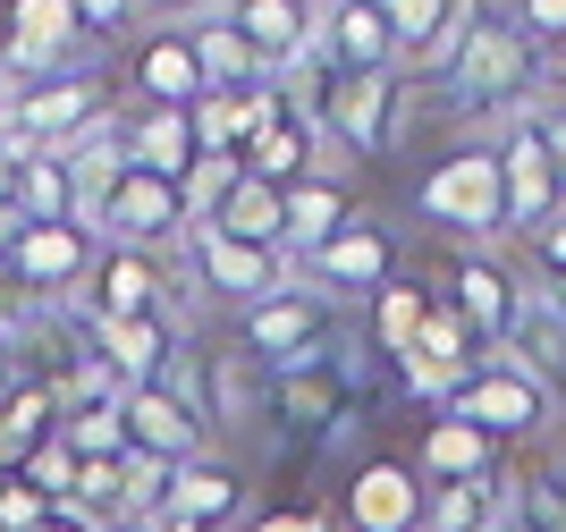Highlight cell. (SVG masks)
<instances>
[{
	"instance_id": "cell-1",
	"label": "cell",
	"mask_w": 566,
	"mask_h": 532,
	"mask_svg": "<svg viewBox=\"0 0 566 532\" xmlns=\"http://www.w3.org/2000/svg\"><path fill=\"white\" fill-rule=\"evenodd\" d=\"M440 102H449L457 118L473 111H542V51L516 34V18H482L465 34V51H457L449 69H440Z\"/></svg>"
},
{
	"instance_id": "cell-2",
	"label": "cell",
	"mask_w": 566,
	"mask_h": 532,
	"mask_svg": "<svg viewBox=\"0 0 566 532\" xmlns=\"http://www.w3.org/2000/svg\"><path fill=\"white\" fill-rule=\"evenodd\" d=\"M415 220H431L457 246L491 254L507 237V186H499V144H449L440 161L415 178Z\"/></svg>"
},
{
	"instance_id": "cell-3",
	"label": "cell",
	"mask_w": 566,
	"mask_h": 532,
	"mask_svg": "<svg viewBox=\"0 0 566 532\" xmlns=\"http://www.w3.org/2000/svg\"><path fill=\"white\" fill-rule=\"evenodd\" d=\"M102 118H118V93H111V69L85 60V69H69V76H43V85L9 93L0 144H9V153H69V144L94 136Z\"/></svg>"
},
{
	"instance_id": "cell-4",
	"label": "cell",
	"mask_w": 566,
	"mask_h": 532,
	"mask_svg": "<svg viewBox=\"0 0 566 532\" xmlns=\"http://www.w3.org/2000/svg\"><path fill=\"white\" fill-rule=\"evenodd\" d=\"M440 415L473 423L491 448H507V440H549V423H558V380H542V372L516 364V355H482V364L449 389V406H440Z\"/></svg>"
},
{
	"instance_id": "cell-5",
	"label": "cell",
	"mask_w": 566,
	"mask_h": 532,
	"mask_svg": "<svg viewBox=\"0 0 566 532\" xmlns=\"http://www.w3.org/2000/svg\"><path fill=\"white\" fill-rule=\"evenodd\" d=\"M237 355L262 372V380H280L296 364H322L338 355V304L305 279H287L280 296H262L254 313H237Z\"/></svg>"
},
{
	"instance_id": "cell-6",
	"label": "cell",
	"mask_w": 566,
	"mask_h": 532,
	"mask_svg": "<svg viewBox=\"0 0 566 532\" xmlns=\"http://www.w3.org/2000/svg\"><path fill=\"white\" fill-rule=\"evenodd\" d=\"M118 423H127V448L136 457H161V465H187V457H212V415H203V364H178L144 389H118Z\"/></svg>"
},
{
	"instance_id": "cell-7",
	"label": "cell",
	"mask_w": 566,
	"mask_h": 532,
	"mask_svg": "<svg viewBox=\"0 0 566 532\" xmlns=\"http://www.w3.org/2000/svg\"><path fill=\"white\" fill-rule=\"evenodd\" d=\"M85 60H102V43L76 25L69 0H0V76H9V93L69 76Z\"/></svg>"
},
{
	"instance_id": "cell-8",
	"label": "cell",
	"mask_w": 566,
	"mask_h": 532,
	"mask_svg": "<svg viewBox=\"0 0 566 532\" xmlns=\"http://www.w3.org/2000/svg\"><path fill=\"white\" fill-rule=\"evenodd\" d=\"M102 237L76 229V220H18L9 246H0V288H18L25 304H69L94 271Z\"/></svg>"
},
{
	"instance_id": "cell-9",
	"label": "cell",
	"mask_w": 566,
	"mask_h": 532,
	"mask_svg": "<svg viewBox=\"0 0 566 532\" xmlns=\"http://www.w3.org/2000/svg\"><path fill=\"white\" fill-rule=\"evenodd\" d=\"M313 153H322V118L296 102L287 85H254L245 93V144H237V161H245V178H262V186H296V178H313Z\"/></svg>"
},
{
	"instance_id": "cell-10",
	"label": "cell",
	"mask_w": 566,
	"mask_h": 532,
	"mask_svg": "<svg viewBox=\"0 0 566 532\" xmlns=\"http://www.w3.org/2000/svg\"><path fill=\"white\" fill-rule=\"evenodd\" d=\"M440 304H449L457 322L473 330V347H482V355H499L507 338H516L524 279H516V262L482 254V246H457V262H449V288H440Z\"/></svg>"
},
{
	"instance_id": "cell-11",
	"label": "cell",
	"mask_w": 566,
	"mask_h": 532,
	"mask_svg": "<svg viewBox=\"0 0 566 532\" xmlns=\"http://www.w3.org/2000/svg\"><path fill=\"white\" fill-rule=\"evenodd\" d=\"M94 237L102 246H127V254H169L187 246V204L169 178H144V169H118V186L102 195L94 211Z\"/></svg>"
},
{
	"instance_id": "cell-12",
	"label": "cell",
	"mask_w": 566,
	"mask_h": 532,
	"mask_svg": "<svg viewBox=\"0 0 566 532\" xmlns=\"http://www.w3.org/2000/svg\"><path fill=\"white\" fill-rule=\"evenodd\" d=\"M431 482L415 473V457H364L338 482V532H423Z\"/></svg>"
},
{
	"instance_id": "cell-13",
	"label": "cell",
	"mask_w": 566,
	"mask_h": 532,
	"mask_svg": "<svg viewBox=\"0 0 566 532\" xmlns=\"http://www.w3.org/2000/svg\"><path fill=\"white\" fill-rule=\"evenodd\" d=\"M296 279H305V288H322L331 304H373L380 288L398 279V237L380 229L373 211H355V220H347V229H338Z\"/></svg>"
},
{
	"instance_id": "cell-14",
	"label": "cell",
	"mask_w": 566,
	"mask_h": 532,
	"mask_svg": "<svg viewBox=\"0 0 566 532\" xmlns=\"http://www.w3.org/2000/svg\"><path fill=\"white\" fill-rule=\"evenodd\" d=\"M127 102L136 111H195L203 102V69H195V43H187V25H136L127 34Z\"/></svg>"
},
{
	"instance_id": "cell-15",
	"label": "cell",
	"mask_w": 566,
	"mask_h": 532,
	"mask_svg": "<svg viewBox=\"0 0 566 532\" xmlns=\"http://www.w3.org/2000/svg\"><path fill=\"white\" fill-rule=\"evenodd\" d=\"M398 93H406V76H331V85L313 93V118H322V136L338 153L373 161L380 144H389V127H398Z\"/></svg>"
},
{
	"instance_id": "cell-16",
	"label": "cell",
	"mask_w": 566,
	"mask_h": 532,
	"mask_svg": "<svg viewBox=\"0 0 566 532\" xmlns=\"http://www.w3.org/2000/svg\"><path fill=\"white\" fill-rule=\"evenodd\" d=\"M499 186H507V237H533L558 204V161H549V136H542V111L507 118L499 136Z\"/></svg>"
},
{
	"instance_id": "cell-17",
	"label": "cell",
	"mask_w": 566,
	"mask_h": 532,
	"mask_svg": "<svg viewBox=\"0 0 566 532\" xmlns=\"http://www.w3.org/2000/svg\"><path fill=\"white\" fill-rule=\"evenodd\" d=\"M187 262H195V288H212L220 304H237V313H254L262 296H280L287 279V254H262V246H237V237L220 229H187Z\"/></svg>"
},
{
	"instance_id": "cell-18",
	"label": "cell",
	"mask_w": 566,
	"mask_h": 532,
	"mask_svg": "<svg viewBox=\"0 0 566 532\" xmlns=\"http://www.w3.org/2000/svg\"><path fill=\"white\" fill-rule=\"evenodd\" d=\"M169 262L161 254H127V246H102L94 271H85V322H144V313H169Z\"/></svg>"
},
{
	"instance_id": "cell-19",
	"label": "cell",
	"mask_w": 566,
	"mask_h": 532,
	"mask_svg": "<svg viewBox=\"0 0 566 532\" xmlns=\"http://www.w3.org/2000/svg\"><path fill=\"white\" fill-rule=\"evenodd\" d=\"M271 415H280L287 431H313V440L347 431V423H355V372H347V355H322V364L280 372V380H271Z\"/></svg>"
},
{
	"instance_id": "cell-20",
	"label": "cell",
	"mask_w": 566,
	"mask_h": 532,
	"mask_svg": "<svg viewBox=\"0 0 566 532\" xmlns=\"http://www.w3.org/2000/svg\"><path fill=\"white\" fill-rule=\"evenodd\" d=\"M380 9H389V34H398V69H431V76L449 69L465 51V34L491 18L482 0H380Z\"/></svg>"
},
{
	"instance_id": "cell-21",
	"label": "cell",
	"mask_w": 566,
	"mask_h": 532,
	"mask_svg": "<svg viewBox=\"0 0 566 532\" xmlns=\"http://www.w3.org/2000/svg\"><path fill=\"white\" fill-rule=\"evenodd\" d=\"M161 515H187V524H203V532H229V524H245L254 515V482H245V465L237 457H187L178 473H169V508Z\"/></svg>"
},
{
	"instance_id": "cell-22",
	"label": "cell",
	"mask_w": 566,
	"mask_h": 532,
	"mask_svg": "<svg viewBox=\"0 0 566 532\" xmlns=\"http://www.w3.org/2000/svg\"><path fill=\"white\" fill-rule=\"evenodd\" d=\"M322 60H331V76H406L380 0H331L322 9Z\"/></svg>"
},
{
	"instance_id": "cell-23",
	"label": "cell",
	"mask_w": 566,
	"mask_h": 532,
	"mask_svg": "<svg viewBox=\"0 0 566 532\" xmlns=\"http://www.w3.org/2000/svg\"><path fill=\"white\" fill-rule=\"evenodd\" d=\"M473 364H482V347H473V330L457 322L449 304H431V322L415 330V347L398 355V380H406V397H423V406H449V389L465 380Z\"/></svg>"
},
{
	"instance_id": "cell-24",
	"label": "cell",
	"mask_w": 566,
	"mask_h": 532,
	"mask_svg": "<svg viewBox=\"0 0 566 532\" xmlns=\"http://www.w3.org/2000/svg\"><path fill=\"white\" fill-rule=\"evenodd\" d=\"M85 330H94V355L111 364L118 389H144V380H161V372L187 355L178 313H144V322H85Z\"/></svg>"
},
{
	"instance_id": "cell-25",
	"label": "cell",
	"mask_w": 566,
	"mask_h": 532,
	"mask_svg": "<svg viewBox=\"0 0 566 532\" xmlns=\"http://www.w3.org/2000/svg\"><path fill=\"white\" fill-rule=\"evenodd\" d=\"M287 204V229H280V254H287V271H305L322 246H331L338 229L355 220V195H347V178H331V169H313V178H296L280 195Z\"/></svg>"
},
{
	"instance_id": "cell-26",
	"label": "cell",
	"mask_w": 566,
	"mask_h": 532,
	"mask_svg": "<svg viewBox=\"0 0 566 532\" xmlns=\"http://www.w3.org/2000/svg\"><path fill=\"white\" fill-rule=\"evenodd\" d=\"M118 161L144 169V178L187 186V169H195V127H187V111H136V102H118Z\"/></svg>"
},
{
	"instance_id": "cell-27",
	"label": "cell",
	"mask_w": 566,
	"mask_h": 532,
	"mask_svg": "<svg viewBox=\"0 0 566 532\" xmlns=\"http://www.w3.org/2000/svg\"><path fill=\"white\" fill-rule=\"evenodd\" d=\"M187 43H195V69H203V93H254V85H280V76L262 69V51L237 34L220 9L187 18Z\"/></svg>"
},
{
	"instance_id": "cell-28",
	"label": "cell",
	"mask_w": 566,
	"mask_h": 532,
	"mask_svg": "<svg viewBox=\"0 0 566 532\" xmlns=\"http://www.w3.org/2000/svg\"><path fill=\"white\" fill-rule=\"evenodd\" d=\"M415 473H423L431 490H449V482H482V473H499V448L482 440L473 423L431 415V423H423V448H415Z\"/></svg>"
},
{
	"instance_id": "cell-29",
	"label": "cell",
	"mask_w": 566,
	"mask_h": 532,
	"mask_svg": "<svg viewBox=\"0 0 566 532\" xmlns=\"http://www.w3.org/2000/svg\"><path fill=\"white\" fill-rule=\"evenodd\" d=\"M507 499H516V473H507V465L482 473V482H449V490H431L423 532H491L499 515H507Z\"/></svg>"
},
{
	"instance_id": "cell-30",
	"label": "cell",
	"mask_w": 566,
	"mask_h": 532,
	"mask_svg": "<svg viewBox=\"0 0 566 532\" xmlns=\"http://www.w3.org/2000/svg\"><path fill=\"white\" fill-rule=\"evenodd\" d=\"M499 355H516V364H533L542 380H558L566 372V313L549 304V288L542 279H524V304H516V338Z\"/></svg>"
},
{
	"instance_id": "cell-31",
	"label": "cell",
	"mask_w": 566,
	"mask_h": 532,
	"mask_svg": "<svg viewBox=\"0 0 566 532\" xmlns=\"http://www.w3.org/2000/svg\"><path fill=\"white\" fill-rule=\"evenodd\" d=\"M431 304H440V288H423V279H389L373 296V347L389 355V364L415 347V330L431 322Z\"/></svg>"
},
{
	"instance_id": "cell-32",
	"label": "cell",
	"mask_w": 566,
	"mask_h": 532,
	"mask_svg": "<svg viewBox=\"0 0 566 532\" xmlns=\"http://www.w3.org/2000/svg\"><path fill=\"white\" fill-rule=\"evenodd\" d=\"M220 237H237V246H262V254H280V229H287V204H280V186H262V178H245L220 204V220H212Z\"/></svg>"
},
{
	"instance_id": "cell-33",
	"label": "cell",
	"mask_w": 566,
	"mask_h": 532,
	"mask_svg": "<svg viewBox=\"0 0 566 532\" xmlns=\"http://www.w3.org/2000/svg\"><path fill=\"white\" fill-rule=\"evenodd\" d=\"M18 220H76V178L60 153H25L18 169ZM85 229V220H76Z\"/></svg>"
},
{
	"instance_id": "cell-34",
	"label": "cell",
	"mask_w": 566,
	"mask_h": 532,
	"mask_svg": "<svg viewBox=\"0 0 566 532\" xmlns=\"http://www.w3.org/2000/svg\"><path fill=\"white\" fill-rule=\"evenodd\" d=\"M60 448H69L76 465H118V457H127V423H118V397L60 415Z\"/></svg>"
},
{
	"instance_id": "cell-35",
	"label": "cell",
	"mask_w": 566,
	"mask_h": 532,
	"mask_svg": "<svg viewBox=\"0 0 566 532\" xmlns=\"http://www.w3.org/2000/svg\"><path fill=\"white\" fill-rule=\"evenodd\" d=\"M237 186H245V161H237V153H195L187 186H178V204H187V229H212L220 204H229Z\"/></svg>"
},
{
	"instance_id": "cell-36",
	"label": "cell",
	"mask_w": 566,
	"mask_h": 532,
	"mask_svg": "<svg viewBox=\"0 0 566 532\" xmlns=\"http://www.w3.org/2000/svg\"><path fill=\"white\" fill-rule=\"evenodd\" d=\"M187 127H195V153H237L245 144V93H203Z\"/></svg>"
},
{
	"instance_id": "cell-37",
	"label": "cell",
	"mask_w": 566,
	"mask_h": 532,
	"mask_svg": "<svg viewBox=\"0 0 566 532\" xmlns=\"http://www.w3.org/2000/svg\"><path fill=\"white\" fill-rule=\"evenodd\" d=\"M18 482L34 490V499H51V508H69V490H76V457L60 448V431H51L43 448H25V457H18Z\"/></svg>"
},
{
	"instance_id": "cell-38",
	"label": "cell",
	"mask_w": 566,
	"mask_h": 532,
	"mask_svg": "<svg viewBox=\"0 0 566 532\" xmlns=\"http://www.w3.org/2000/svg\"><path fill=\"white\" fill-rule=\"evenodd\" d=\"M516 34L542 51V60L566 51V0H516Z\"/></svg>"
},
{
	"instance_id": "cell-39",
	"label": "cell",
	"mask_w": 566,
	"mask_h": 532,
	"mask_svg": "<svg viewBox=\"0 0 566 532\" xmlns=\"http://www.w3.org/2000/svg\"><path fill=\"white\" fill-rule=\"evenodd\" d=\"M76 9V25H85V34H94V43H127V34H136V0H69Z\"/></svg>"
},
{
	"instance_id": "cell-40",
	"label": "cell",
	"mask_w": 566,
	"mask_h": 532,
	"mask_svg": "<svg viewBox=\"0 0 566 532\" xmlns=\"http://www.w3.org/2000/svg\"><path fill=\"white\" fill-rule=\"evenodd\" d=\"M516 246H524V271L533 279H566V211H549L542 229L516 237Z\"/></svg>"
},
{
	"instance_id": "cell-41",
	"label": "cell",
	"mask_w": 566,
	"mask_h": 532,
	"mask_svg": "<svg viewBox=\"0 0 566 532\" xmlns=\"http://www.w3.org/2000/svg\"><path fill=\"white\" fill-rule=\"evenodd\" d=\"M491 532H566V515L542 499V482H516V499H507V515Z\"/></svg>"
},
{
	"instance_id": "cell-42",
	"label": "cell",
	"mask_w": 566,
	"mask_h": 532,
	"mask_svg": "<svg viewBox=\"0 0 566 532\" xmlns=\"http://www.w3.org/2000/svg\"><path fill=\"white\" fill-rule=\"evenodd\" d=\"M51 524V499H34V490L9 473V490H0V532H43Z\"/></svg>"
},
{
	"instance_id": "cell-43",
	"label": "cell",
	"mask_w": 566,
	"mask_h": 532,
	"mask_svg": "<svg viewBox=\"0 0 566 532\" xmlns=\"http://www.w3.org/2000/svg\"><path fill=\"white\" fill-rule=\"evenodd\" d=\"M237 532H331V515H322V508H262V515H245Z\"/></svg>"
},
{
	"instance_id": "cell-44",
	"label": "cell",
	"mask_w": 566,
	"mask_h": 532,
	"mask_svg": "<svg viewBox=\"0 0 566 532\" xmlns=\"http://www.w3.org/2000/svg\"><path fill=\"white\" fill-rule=\"evenodd\" d=\"M203 9H220V0H136L144 25H153V18H161V25H187V18H203Z\"/></svg>"
},
{
	"instance_id": "cell-45",
	"label": "cell",
	"mask_w": 566,
	"mask_h": 532,
	"mask_svg": "<svg viewBox=\"0 0 566 532\" xmlns=\"http://www.w3.org/2000/svg\"><path fill=\"white\" fill-rule=\"evenodd\" d=\"M542 136H549V161H558V204H566V102L542 111Z\"/></svg>"
},
{
	"instance_id": "cell-46",
	"label": "cell",
	"mask_w": 566,
	"mask_h": 532,
	"mask_svg": "<svg viewBox=\"0 0 566 532\" xmlns=\"http://www.w3.org/2000/svg\"><path fill=\"white\" fill-rule=\"evenodd\" d=\"M43 532H102V524H94V515H76V508H51Z\"/></svg>"
},
{
	"instance_id": "cell-47",
	"label": "cell",
	"mask_w": 566,
	"mask_h": 532,
	"mask_svg": "<svg viewBox=\"0 0 566 532\" xmlns=\"http://www.w3.org/2000/svg\"><path fill=\"white\" fill-rule=\"evenodd\" d=\"M542 499H549V508L566 515V457H558V465H549V473H542Z\"/></svg>"
},
{
	"instance_id": "cell-48",
	"label": "cell",
	"mask_w": 566,
	"mask_h": 532,
	"mask_svg": "<svg viewBox=\"0 0 566 532\" xmlns=\"http://www.w3.org/2000/svg\"><path fill=\"white\" fill-rule=\"evenodd\" d=\"M18 389V364H9V330H0V397Z\"/></svg>"
},
{
	"instance_id": "cell-49",
	"label": "cell",
	"mask_w": 566,
	"mask_h": 532,
	"mask_svg": "<svg viewBox=\"0 0 566 532\" xmlns=\"http://www.w3.org/2000/svg\"><path fill=\"white\" fill-rule=\"evenodd\" d=\"M144 532H203V524H187V515H153Z\"/></svg>"
},
{
	"instance_id": "cell-50",
	"label": "cell",
	"mask_w": 566,
	"mask_h": 532,
	"mask_svg": "<svg viewBox=\"0 0 566 532\" xmlns=\"http://www.w3.org/2000/svg\"><path fill=\"white\" fill-rule=\"evenodd\" d=\"M542 288H549V304H558V313H566V279H542Z\"/></svg>"
},
{
	"instance_id": "cell-51",
	"label": "cell",
	"mask_w": 566,
	"mask_h": 532,
	"mask_svg": "<svg viewBox=\"0 0 566 532\" xmlns=\"http://www.w3.org/2000/svg\"><path fill=\"white\" fill-rule=\"evenodd\" d=\"M0 111H9V76H0Z\"/></svg>"
},
{
	"instance_id": "cell-52",
	"label": "cell",
	"mask_w": 566,
	"mask_h": 532,
	"mask_svg": "<svg viewBox=\"0 0 566 532\" xmlns=\"http://www.w3.org/2000/svg\"><path fill=\"white\" fill-rule=\"evenodd\" d=\"M0 490H9V465H0Z\"/></svg>"
},
{
	"instance_id": "cell-53",
	"label": "cell",
	"mask_w": 566,
	"mask_h": 532,
	"mask_svg": "<svg viewBox=\"0 0 566 532\" xmlns=\"http://www.w3.org/2000/svg\"><path fill=\"white\" fill-rule=\"evenodd\" d=\"M118 532H144V524H118Z\"/></svg>"
},
{
	"instance_id": "cell-54",
	"label": "cell",
	"mask_w": 566,
	"mask_h": 532,
	"mask_svg": "<svg viewBox=\"0 0 566 532\" xmlns=\"http://www.w3.org/2000/svg\"><path fill=\"white\" fill-rule=\"evenodd\" d=\"M313 9H331V0H313Z\"/></svg>"
},
{
	"instance_id": "cell-55",
	"label": "cell",
	"mask_w": 566,
	"mask_h": 532,
	"mask_svg": "<svg viewBox=\"0 0 566 532\" xmlns=\"http://www.w3.org/2000/svg\"><path fill=\"white\" fill-rule=\"evenodd\" d=\"M331 532H338V524H331Z\"/></svg>"
}]
</instances>
